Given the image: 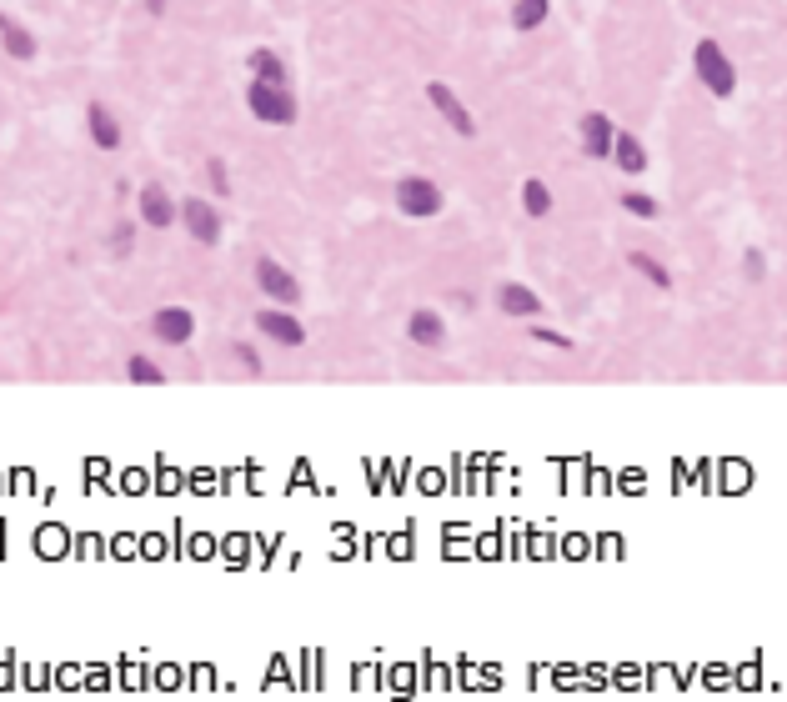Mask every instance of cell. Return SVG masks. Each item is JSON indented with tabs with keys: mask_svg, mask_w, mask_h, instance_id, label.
I'll use <instances>...</instances> for the list:
<instances>
[{
	"mask_svg": "<svg viewBox=\"0 0 787 702\" xmlns=\"http://www.w3.org/2000/svg\"><path fill=\"white\" fill-rule=\"evenodd\" d=\"M692 71H697V81H702L707 96H717V101H732V96H737V66H732V56H727L712 36H702V41L692 46Z\"/></svg>",
	"mask_w": 787,
	"mask_h": 702,
	"instance_id": "1",
	"label": "cell"
},
{
	"mask_svg": "<svg viewBox=\"0 0 787 702\" xmlns=\"http://www.w3.org/2000/svg\"><path fill=\"white\" fill-rule=\"evenodd\" d=\"M246 111H251L261 126H276V131L296 126V116H301L291 86H266V81H246Z\"/></svg>",
	"mask_w": 787,
	"mask_h": 702,
	"instance_id": "2",
	"label": "cell"
},
{
	"mask_svg": "<svg viewBox=\"0 0 787 702\" xmlns=\"http://www.w3.org/2000/svg\"><path fill=\"white\" fill-rule=\"evenodd\" d=\"M397 211L407 216V221H432V216H442V206H447V196H442V186L432 181V176H402L397 181Z\"/></svg>",
	"mask_w": 787,
	"mask_h": 702,
	"instance_id": "3",
	"label": "cell"
},
{
	"mask_svg": "<svg viewBox=\"0 0 787 702\" xmlns=\"http://www.w3.org/2000/svg\"><path fill=\"white\" fill-rule=\"evenodd\" d=\"M176 226H186V236H191L196 246H216L221 231H226V216H221V206H211L206 196H186V201H176Z\"/></svg>",
	"mask_w": 787,
	"mask_h": 702,
	"instance_id": "4",
	"label": "cell"
},
{
	"mask_svg": "<svg viewBox=\"0 0 787 702\" xmlns=\"http://www.w3.org/2000/svg\"><path fill=\"white\" fill-rule=\"evenodd\" d=\"M422 96H427V106H432V111L452 126V136H462V141H472V136H477V116H472V106H467V101H462L447 81H427V91H422Z\"/></svg>",
	"mask_w": 787,
	"mask_h": 702,
	"instance_id": "5",
	"label": "cell"
},
{
	"mask_svg": "<svg viewBox=\"0 0 787 702\" xmlns=\"http://www.w3.org/2000/svg\"><path fill=\"white\" fill-rule=\"evenodd\" d=\"M256 286L261 296H271V306H301V281L276 256H256Z\"/></svg>",
	"mask_w": 787,
	"mask_h": 702,
	"instance_id": "6",
	"label": "cell"
},
{
	"mask_svg": "<svg viewBox=\"0 0 787 702\" xmlns=\"http://www.w3.org/2000/svg\"><path fill=\"white\" fill-rule=\"evenodd\" d=\"M256 331H261L266 341L286 346V351H301V346H306V326H301V316H291V306H261V311H256Z\"/></svg>",
	"mask_w": 787,
	"mask_h": 702,
	"instance_id": "7",
	"label": "cell"
},
{
	"mask_svg": "<svg viewBox=\"0 0 787 702\" xmlns=\"http://www.w3.org/2000/svg\"><path fill=\"white\" fill-rule=\"evenodd\" d=\"M577 141L592 161H612V141H617V121L607 111H582L577 121Z\"/></svg>",
	"mask_w": 787,
	"mask_h": 702,
	"instance_id": "8",
	"label": "cell"
},
{
	"mask_svg": "<svg viewBox=\"0 0 787 702\" xmlns=\"http://www.w3.org/2000/svg\"><path fill=\"white\" fill-rule=\"evenodd\" d=\"M136 216H141V226L166 231V226H176V196H171L161 181H146V186L136 191Z\"/></svg>",
	"mask_w": 787,
	"mask_h": 702,
	"instance_id": "9",
	"label": "cell"
},
{
	"mask_svg": "<svg viewBox=\"0 0 787 702\" xmlns=\"http://www.w3.org/2000/svg\"><path fill=\"white\" fill-rule=\"evenodd\" d=\"M407 341L422 346V351H442V346H447V321H442V311H437V306H417V311L407 316Z\"/></svg>",
	"mask_w": 787,
	"mask_h": 702,
	"instance_id": "10",
	"label": "cell"
},
{
	"mask_svg": "<svg viewBox=\"0 0 787 702\" xmlns=\"http://www.w3.org/2000/svg\"><path fill=\"white\" fill-rule=\"evenodd\" d=\"M151 336L166 341V346H186V341L196 336V316H191L186 306H161V311L151 316Z\"/></svg>",
	"mask_w": 787,
	"mask_h": 702,
	"instance_id": "11",
	"label": "cell"
},
{
	"mask_svg": "<svg viewBox=\"0 0 787 702\" xmlns=\"http://www.w3.org/2000/svg\"><path fill=\"white\" fill-rule=\"evenodd\" d=\"M86 136H91L96 151H116V146H121V121H116V111H111L106 101H91V106H86Z\"/></svg>",
	"mask_w": 787,
	"mask_h": 702,
	"instance_id": "12",
	"label": "cell"
},
{
	"mask_svg": "<svg viewBox=\"0 0 787 702\" xmlns=\"http://www.w3.org/2000/svg\"><path fill=\"white\" fill-rule=\"evenodd\" d=\"M497 306H502L507 316H517V321H537L547 301H542L532 286H522V281H502V286H497Z\"/></svg>",
	"mask_w": 787,
	"mask_h": 702,
	"instance_id": "13",
	"label": "cell"
},
{
	"mask_svg": "<svg viewBox=\"0 0 787 702\" xmlns=\"http://www.w3.org/2000/svg\"><path fill=\"white\" fill-rule=\"evenodd\" d=\"M612 161H617V171H622V176H642V171H647V146H642V136H637V131H622V126H617V141H612Z\"/></svg>",
	"mask_w": 787,
	"mask_h": 702,
	"instance_id": "14",
	"label": "cell"
},
{
	"mask_svg": "<svg viewBox=\"0 0 787 702\" xmlns=\"http://www.w3.org/2000/svg\"><path fill=\"white\" fill-rule=\"evenodd\" d=\"M246 71H251V81H266V86H291V71H286V61H281L271 46H256V51L246 56Z\"/></svg>",
	"mask_w": 787,
	"mask_h": 702,
	"instance_id": "15",
	"label": "cell"
},
{
	"mask_svg": "<svg viewBox=\"0 0 787 702\" xmlns=\"http://www.w3.org/2000/svg\"><path fill=\"white\" fill-rule=\"evenodd\" d=\"M557 211V196H552V186L542 181V176H527L522 181V216H532V221H547Z\"/></svg>",
	"mask_w": 787,
	"mask_h": 702,
	"instance_id": "16",
	"label": "cell"
},
{
	"mask_svg": "<svg viewBox=\"0 0 787 702\" xmlns=\"http://www.w3.org/2000/svg\"><path fill=\"white\" fill-rule=\"evenodd\" d=\"M0 56H11V61H36V31L11 21L6 31H0Z\"/></svg>",
	"mask_w": 787,
	"mask_h": 702,
	"instance_id": "17",
	"label": "cell"
},
{
	"mask_svg": "<svg viewBox=\"0 0 787 702\" xmlns=\"http://www.w3.org/2000/svg\"><path fill=\"white\" fill-rule=\"evenodd\" d=\"M552 16V0H512V26L527 36V31H542Z\"/></svg>",
	"mask_w": 787,
	"mask_h": 702,
	"instance_id": "18",
	"label": "cell"
},
{
	"mask_svg": "<svg viewBox=\"0 0 787 702\" xmlns=\"http://www.w3.org/2000/svg\"><path fill=\"white\" fill-rule=\"evenodd\" d=\"M627 266H632V271H637L647 286H657V291H672V271H667V266H662L652 251H632V256H627Z\"/></svg>",
	"mask_w": 787,
	"mask_h": 702,
	"instance_id": "19",
	"label": "cell"
},
{
	"mask_svg": "<svg viewBox=\"0 0 787 702\" xmlns=\"http://www.w3.org/2000/svg\"><path fill=\"white\" fill-rule=\"evenodd\" d=\"M126 382L131 387H166V372L146 357V351H131V357H126Z\"/></svg>",
	"mask_w": 787,
	"mask_h": 702,
	"instance_id": "20",
	"label": "cell"
},
{
	"mask_svg": "<svg viewBox=\"0 0 787 702\" xmlns=\"http://www.w3.org/2000/svg\"><path fill=\"white\" fill-rule=\"evenodd\" d=\"M617 206H622L627 216H637V221H657V216H662V201L647 196V191H637V186H627V191L617 196Z\"/></svg>",
	"mask_w": 787,
	"mask_h": 702,
	"instance_id": "21",
	"label": "cell"
},
{
	"mask_svg": "<svg viewBox=\"0 0 787 702\" xmlns=\"http://www.w3.org/2000/svg\"><path fill=\"white\" fill-rule=\"evenodd\" d=\"M231 362H236L251 382H256V377H266V362H261V351H256L251 341H231Z\"/></svg>",
	"mask_w": 787,
	"mask_h": 702,
	"instance_id": "22",
	"label": "cell"
},
{
	"mask_svg": "<svg viewBox=\"0 0 787 702\" xmlns=\"http://www.w3.org/2000/svg\"><path fill=\"white\" fill-rule=\"evenodd\" d=\"M201 171H206V186H211L216 196H231V166H226L221 156H206Z\"/></svg>",
	"mask_w": 787,
	"mask_h": 702,
	"instance_id": "23",
	"label": "cell"
},
{
	"mask_svg": "<svg viewBox=\"0 0 787 702\" xmlns=\"http://www.w3.org/2000/svg\"><path fill=\"white\" fill-rule=\"evenodd\" d=\"M527 336H532L537 346H557V351H572V346H577V341H572L567 331H557V326H532Z\"/></svg>",
	"mask_w": 787,
	"mask_h": 702,
	"instance_id": "24",
	"label": "cell"
},
{
	"mask_svg": "<svg viewBox=\"0 0 787 702\" xmlns=\"http://www.w3.org/2000/svg\"><path fill=\"white\" fill-rule=\"evenodd\" d=\"M111 251H116V261H126V256L136 251V226H131V221H121V226L111 231Z\"/></svg>",
	"mask_w": 787,
	"mask_h": 702,
	"instance_id": "25",
	"label": "cell"
},
{
	"mask_svg": "<svg viewBox=\"0 0 787 702\" xmlns=\"http://www.w3.org/2000/svg\"><path fill=\"white\" fill-rule=\"evenodd\" d=\"M742 276H747V281H762V276H767V256H762L757 246L742 251Z\"/></svg>",
	"mask_w": 787,
	"mask_h": 702,
	"instance_id": "26",
	"label": "cell"
},
{
	"mask_svg": "<svg viewBox=\"0 0 787 702\" xmlns=\"http://www.w3.org/2000/svg\"><path fill=\"white\" fill-rule=\"evenodd\" d=\"M146 11H151V16H161V11H166V0H146Z\"/></svg>",
	"mask_w": 787,
	"mask_h": 702,
	"instance_id": "27",
	"label": "cell"
}]
</instances>
